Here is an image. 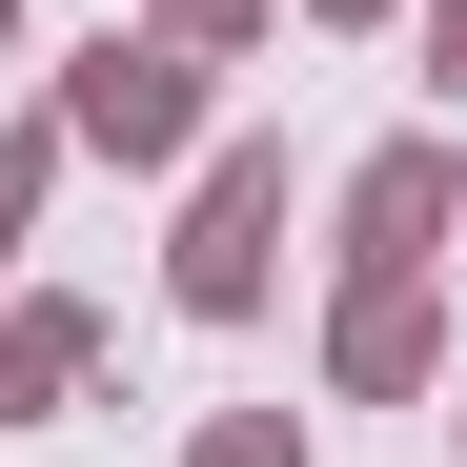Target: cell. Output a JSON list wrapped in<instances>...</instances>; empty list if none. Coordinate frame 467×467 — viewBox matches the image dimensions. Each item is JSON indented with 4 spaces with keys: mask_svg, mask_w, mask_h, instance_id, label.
Returning <instances> with one entry per match:
<instances>
[{
    "mask_svg": "<svg viewBox=\"0 0 467 467\" xmlns=\"http://www.w3.org/2000/svg\"><path fill=\"white\" fill-rule=\"evenodd\" d=\"M61 122H82V142H122V163H163V142H183V61H163V41H82Z\"/></svg>",
    "mask_w": 467,
    "mask_h": 467,
    "instance_id": "cell-1",
    "label": "cell"
},
{
    "mask_svg": "<svg viewBox=\"0 0 467 467\" xmlns=\"http://www.w3.org/2000/svg\"><path fill=\"white\" fill-rule=\"evenodd\" d=\"M265 223H285V163H223L183 223V305H265Z\"/></svg>",
    "mask_w": 467,
    "mask_h": 467,
    "instance_id": "cell-2",
    "label": "cell"
},
{
    "mask_svg": "<svg viewBox=\"0 0 467 467\" xmlns=\"http://www.w3.org/2000/svg\"><path fill=\"white\" fill-rule=\"evenodd\" d=\"M427 223H447V163L386 142V163H366V265H427Z\"/></svg>",
    "mask_w": 467,
    "mask_h": 467,
    "instance_id": "cell-3",
    "label": "cell"
},
{
    "mask_svg": "<svg viewBox=\"0 0 467 467\" xmlns=\"http://www.w3.org/2000/svg\"><path fill=\"white\" fill-rule=\"evenodd\" d=\"M82 346H102L82 305H21V326H0V407H61V386H82Z\"/></svg>",
    "mask_w": 467,
    "mask_h": 467,
    "instance_id": "cell-4",
    "label": "cell"
},
{
    "mask_svg": "<svg viewBox=\"0 0 467 467\" xmlns=\"http://www.w3.org/2000/svg\"><path fill=\"white\" fill-rule=\"evenodd\" d=\"M346 366H366V386H407V366H427V326H407V285H366V305H346Z\"/></svg>",
    "mask_w": 467,
    "mask_h": 467,
    "instance_id": "cell-5",
    "label": "cell"
},
{
    "mask_svg": "<svg viewBox=\"0 0 467 467\" xmlns=\"http://www.w3.org/2000/svg\"><path fill=\"white\" fill-rule=\"evenodd\" d=\"M203 467H305V447H285V427H223V447H203Z\"/></svg>",
    "mask_w": 467,
    "mask_h": 467,
    "instance_id": "cell-6",
    "label": "cell"
},
{
    "mask_svg": "<svg viewBox=\"0 0 467 467\" xmlns=\"http://www.w3.org/2000/svg\"><path fill=\"white\" fill-rule=\"evenodd\" d=\"M163 21H183V41H223V21H244V0H163Z\"/></svg>",
    "mask_w": 467,
    "mask_h": 467,
    "instance_id": "cell-7",
    "label": "cell"
},
{
    "mask_svg": "<svg viewBox=\"0 0 467 467\" xmlns=\"http://www.w3.org/2000/svg\"><path fill=\"white\" fill-rule=\"evenodd\" d=\"M326 21H366V0H326Z\"/></svg>",
    "mask_w": 467,
    "mask_h": 467,
    "instance_id": "cell-8",
    "label": "cell"
}]
</instances>
